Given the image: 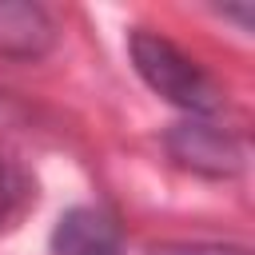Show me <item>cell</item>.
<instances>
[{
	"label": "cell",
	"mask_w": 255,
	"mask_h": 255,
	"mask_svg": "<svg viewBox=\"0 0 255 255\" xmlns=\"http://www.w3.org/2000/svg\"><path fill=\"white\" fill-rule=\"evenodd\" d=\"M128 56H131L139 80H143L155 96H163L167 104H175L179 112H187L191 120H207L211 112H219V104H223L219 84H215L175 40H167L163 32L131 28V36H128Z\"/></svg>",
	"instance_id": "obj_1"
},
{
	"label": "cell",
	"mask_w": 255,
	"mask_h": 255,
	"mask_svg": "<svg viewBox=\"0 0 255 255\" xmlns=\"http://www.w3.org/2000/svg\"><path fill=\"white\" fill-rule=\"evenodd\" d=\"M60 32L48 8L32 0H0V56L4 60H44Z\"/></svg>",
	"instance_id": "obj_4"
},
{
	"label": "cell",
	"mask_w": 255,
	"mask_h": 255,
	"mask_svg": "<svg viewBox=\"0 0 255 255\" xmlns=\"http://www.w3.org/2000/svg\"><path fill=\"white\" fill-rule=\"evenodd\" d=\"M163 147L179 167L207 175V179H231V175L243 171V143L231 131L215 128L207 120L171 124L167 135H163Z\"/></svg>",
	"instance_id": "obj_2"
},
{
	"label": "cell",
	"mask_w": 255,
	"mask_h": 255,
	"mask_svg": "<svg viewBox=\"0 0 255 255\" xmlns=\"http://www.w3.org/2000/svg\"><path fill=\"white\" fill-rule=\"evenodd\" d=\"M28 195H32L28 175H24L12 159L0 155V231H8V227L20 219V211L28 207Z\"/></svg>",
	"instance_id": "obj_5"
},
{
	"label": "cell",
	"mask_w": 255,
	"mask_h": 255,
	"mask_svg": "<svg viewBox=\"0 0 255 255\" xmlns=\"http://www.w3.org/2000/svg\"><path fill=\"white\" fill-rule=\"evenodd\" d=\"M151 255H251L235 243H155Z\"/></svg>",
	"instance_id": "obj_6"
},
{
	"label": "cell",
	"mask_w": 255,
	"mask_h": 255,
	"mask_svg": "<svg viewBox=\"0 0 255 255\" xmlns=\"http://www.w3.org/2000/svg\"><path fill=\"white\" fill-rule=\"evenodd\" d=\"M48 251L52 255H124V227L108 207L80 203L56 219Z\"/></svg>",
	"instance_id": "obj_3"
},
{
	"label": "cell",
	"mask_w": 255,
	"mask_h": 255,
	"mask_svg": "<svg viewBox=\"0 0 255 255\" xmlns=\"http://www.w3.org/2000/svg\"><path fill=\"white\" fill-rule=\"evenodd\" d=\"M4 108H8V112H12V108H16V100H12V96H4V92H0V120H4Z\"/></svg>",
	"instance_id": "obj_7"
}]
</instances>
